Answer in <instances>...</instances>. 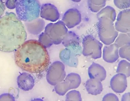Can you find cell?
Segmentation results:
<instances>
[{
    "mask_svg": "<svg viewBox=\"0 0 130 101\" xmlns=\"http://www.w3.org/2000/svg\"><path fill=\"white\" fill-rule=\"evenodd\" d=\"M14 57L18 66L32 73L42 72L48 68L50 63L46 48L35 40L25 41L15 51Z\"/></svg>",
    "mask_w": 130,
    "mask_h": 101,
    "instance_id": "1",
    "label": "cell"
},
{
    "mask_svg": "<svg viewBox=\"0 0 130 101\" xmlns=\"http://www.w3.org/2000/svg\"><path fill=\"white\" fill-rule=\"evenodd\" d=\"M27 37L24 24L14 13H8L0 18V51H15Z\"/></svg>",
    "mask_w": 130,
    "mask_h": 101,
    "instance_id": "2",
    "label": "cell"
},
{
    "mask_svg": "<svg viewBox=\"0 0 130 101\" xmlns=\"http://www.w3.org/2000/svg\"><path fill=\"white\" fill-rule=\"evenodd\" d=\"M98 19V32L100 40L107 45L112 44L118 35V32L115 28L113 22L105 17Z\"/></svg>",
    "mask_w": 130,
    "mask_h": 101,
    "instance_id": "3",
    "label": "cell"
},
{
    "mask_svg": "<svg viewBox=\"0 0 130 101\" xmlns=\"http://www.w3.org/2000/svg\"><path fill=\"white\" fill-rule=\"evenodd\" d=\"M41 7L38 0H21L18 9L19 18L28 22L38 18Z\"/></svg>",
    "mask_w": 130,
    "mask_h": 101,
    "instance_id": "4",
    "label": "cell"
},
{
    "mask_svg": "<svg viewBox=\"0 0 130 101\" xmlns=\"http://www.w3.org/2000/svg\"><path fill=\"white\" fill-rule=\"evenodd\" d=\"M82 53L85 56H91L97 59L101 57L103 44L91 35L85 36L82 41Z\"/></svg>",
    "mask_w": 130,
    "mask_h": 101,
    "instance_id": "5",
    "label": "cell"
},
{
    "mask_svg": "<svg viewBox=\"0 0 130 101\" xmlns=\"http://www.w3.org/2000/svg\"><path fill=\"white\" fill-rule=\"evenodd\" d=\"M44 29V32L55 44H60L62 42L63 37L68 31L66 26L61 21L49 23Z\"/></svg>",
    "mask_w": 130,
    "mask_h": 101,
    "instance_id": "6",
    "label": "cell"
},
{
    "mask_svg": "<svg viewBox=\"0 0 130 101\" xmlns=\"http://www.w3.org/2000/svg\"><path fill=\"white\" fill-rule=\"evenodd\" d=\"M66 76L64 66L60 62H54L50 66L46 79L50 84L55 85L62 81Z\"/></svg>",
    "mask_w": 130,
    "mask_h": 101,
    "instance_id": "7",
    "label": "cell"
},
{
    "mask_svg": "<svg viewBox=\"0 0 130 101\" xmlns=\"http://www.w3.org/2000/svg\"><path fill=\"white\" fill-rule=\"evenodd\" d=\"M115 27L118 31L126 33L130 31V10L129 9H124L118 15Z\"/></svg>",
    "mask_w": 130,
    "mask_h": 101,
    "instance_id": "8",
    "label": "cell"
},
{
    "mask_svg": "<svg viewBox=\"0 0 130 101\" xmlns=\"http://www.w3.org/2000/svg\"><path fill=\"white\" fill-rule=\"evenodd\" d=\"M62 21L68 28H74L78 24L81 20V16L79 11L75 8L68 10L64 13Z\"/></svg>",
    "mask_w": 130,
    "mask_h": 101,
    "instance_id": "9",
    "label": "cell"
},
{
    "mask_svg": "<svg viewBox=\"0 0 130 101\" xmlns=\"http://www.w3.org/2000/svg\"><path fill=\"white\" fill-rule=\"evenodd\" d=\"M40 15L42 18L53 22L56 21L60 16L56 7L54 5L48 3L42 5Z\"/></svg>",
    "mask_w": 130,
    "mask_h": 101,
    "instance_id": "10",
    "label": "cell"
},
{
    "mask_svg": "<svg viewBox=\"0 0 130 101\" xmlns=\"http://www.w3.org/2000/svg\"><path fill=\"white\" fill-rule=\"evenodd\" d=\"M127 77L124 74L118 73L111 78L110 85L111 88L115 92L122 93L127 86Z\"/></svg>",
    "mask_w": 130,
    "mask_h": 101,
    "instance_id": "11",
    "label": "cell"
},
{
    "mask_svg": "<svg viewBox=\"0 0 130 101\" xmlns=\"http://www.w3.org/2000/svg\"><path fill=\"white\" fill-rule=\"evenodd\" d=\"M17 83L18 87L25 91L31 90L34 87L35 83L33 76L30 74L23 72L18 77Z\"/></svg>",
    "mask_w": 130,
    "mask_h": 101,
    "instance_id": "12",
    "label": "cell"
},
{
    "mask_svg": "<svg viewBox=\"0 0 130 101\" xmlns=\"http://www.w3.org/2000/svg\"><path fill=\"white\" fill-rule=\"evenodd\" d=\"M119 48L115 43L104 46L103 51V58L106 62L113 63L119 58Z\"/></svg>",
    "mask_w": 130,
    "mask_h": 101,
    "instance_id": "13",
    "label": "cell"
},
{
    "mask_svg": "<svg viewBox=\"0 0 130 101\" xmlns=\"http://www.w3.org/2000/svg\"><path fill=\"white\" fill-rule=\"evenodd\" d=\"M88 74L90 79H97L101 82L104 80L106 72L104 67L100 64L93 62L89 67Z\"/></svg>",
    "mask_w": 130,
    "mask_h": 101,
    "instance_id": "14",
    "label": "cell"
},
{
    "mask_svg": "<svg viewBox=\"0 0 130 101\" xmlns=\"http://www.w3.org/2000/svg\"><path fill=\"white\" fill-rule=\"evenodd\" d=\"M27 22L28 30L32 35H37L40 34L45 28V21L41 18H37Z\"/></svg>",
    "mask_w": 130,
    "mask_h": 101,
    "instance_id": "15",
    "label": "cell"
},
{
    "mask_svg": "<svg viewBox=\"0 0 130 101\" xmlns=\"http://www.w3.org/2000/svg\"><path fill=\"white\" fill-rule=\"evenodd\" d=\"M85 87L89 94L93 95L101 93L103 90L101 82L95 79L90 78L87 80L86 82Z\"/></svg>",
    "mask_w": 130,
    "mask_h": 101,
    "instance_id": "16",
    "label": "cell"
},
{
    "mask_svg": "<svg viewBox=\"0 0 130 101\" xmlns=\"http://www.w3.org/2000/svg\"><path fill=\"white\" fill-rule=\"evenodd\" d=\"M81 82L80 77L79 74L75 73H71L68 74L63 82L62 83L66 84L67 90L78 88Z\"/></svg>",
    "mask_w": 130,
    "mask_h": 101,
    "instance_id": "17",
    "label": "cell"
},
{
    "mask_svg": "<svg viewBox=\"0 0 130 101\" xmlns=\"http://www.w3.org/2000/svg\"><path fill=\"white\" fill-rule=\"evenodd\" d=\"M62 42L63 45L66 47L72 45H79V38L74 32L68 31L63 37Z\"/></svg>",
    "mask_w": 130,
    "mask_h": 101,
    "instance_id": "18",
    "label": "cell"
},
{
    "mask_svg": "<svg viewBox=\"0 0 130 101\" xmlns=\"http://www.w3.org/2000/svg\"><path fill=\"white\" fill-rule=\"evenodd\" d=\"M98 19L102 17H107L113 22L115 20L116 13L114 9L112 7L107 6L102 9L97 14Z\"/></svg>",
    "mask_w": 130,
    "mask_h": 101,
    "instance_id": "19",
    "label": "cell"
},
{
    "mask_svg": "<svg viewBox=\"0 0 130 101\" xmlns=\"http://www.w3.org/2000/svg\"><path fill=\"white\" fill-rule=\"evenodd\" d=\"M88 5L90 10L94 12L100 11L105 6V0H88Z\"/></svg>",
    "mask_w": 130,
    "mask_h": 101,
    "instance_id": "20",
    "label": "cell"
},
{
    "mask_svg": "<svg viewBox=\"0 0 130 101\" xmlns=\"http://www.w3.org/2000/svg\"><path fill=\"white\" fill-rule=\"evenodd\" d=\"M116 72L124 74L127 77L130 76V63L127 61L123 60L119 63Z\"/></svg>",
    "mask_w": 130,
    "mask_h": 101,
    "instance_id": "21",
    "label": "cell"
},
{
    "mask_svg": "<svg viewBox=\"0 0 130 101\" xmlns=\"http://www.w3.org/2000/svg\"><path fill=\"white\" fill-rule=\"evenodd\" d=\"M130 32L121 33L118 35L114 43L119 48L126 44L130 43Z\"/></svg>",
    "mask_w": 130,
    "mask_h": 101,
    "instance_id": "22",
    "label": "cell"
},
{
    "mask_svg": "<svg viewBox=\"0 0 130 101\" xmlns=\"http://www.w3.org/2000/svg\"><path fill=\"white\" fill-rule=\"evenodd\" d=\"M119 49V55L121 58L130 60V43L120 47Z\"/></svg>",
    "mask_w": 130,
    "mask_h": 101,
    "instance_id": "23",
    "label": "cell"
},
{
    "mask_svg": "<svg viewBox=\"0 0 130 101\" xmlns=\"http://www.w3.org/2000/svg\"><path fill=\"white\" fill-rule=\"evenodd\" d=\"M38 38V41L46 48L50 47L53 44L50 37L44 32L40 34Z\"/></svg>",
    "mask_w": 130,
    "mask_h": 101,
    "instance_id": "24",
    "label": "cell"
},
{
    "mask_svg": "<svg viewBox=\"0 0 130 101\" xmlns=\"http://www.w3.org/2000/svg\"><path fill=\"white\" fill-rule=\"evenodd\" d=\"M67 100H82L81 95L80 92L75 90L71 91L67 94L66 96Z\"/></svg>",
    "mask_w": 130,
    "mask_h": 101,
    "instance_id": "25",
    "label": "cell"
},
{
    "mask_svg": "<svg viewBox=\"0 0 130 101\" xmlns=\"http://www.w3.org/2000/svg\"><path fill=\"white\" fill-rule=\"evenodd\" d=\"M114 4L118 8L121 9H128L130 6V0H113Z\"/></svg>",
    "mask_w": 130,
    "mask_h": 101,
    "instance_id": "26",
    "label": "cell"
},
{
    "mask_svg": "<svg viewBox=\"0 0 130 101\" xmlns=\"http://www.w3.org/2000/svg\"><path fill=\"white\" fill-rule=\"evenodd\" d=\"M102 100L119 101V99L116 94L111 93H107L104 95L102 98Z\"/></svg>",
    "mask_w": 130,
    "mask_h": 101,
    "instance_id": "27",
    "label": "cell"
},
{
    "mask_svg": "<svg viewBox=\"0 0 130 101\" xmlns=\"http://www.w3.org/2000/svg\"><path fill=\"white\" fill-rule=\"evenodd\" d=\"M0 101H15L13 95L10 93H3L0 95Z\"/></svg>",
    "mask_w": 130,
    "mask_h": 101,
    "instance_id": "28",
    "label": "cell"
},
{
    "mask_svg": "<svg viewBox=\"0 0 130 101\" xmlns=\"http://www.w3.org/2000/svg\"><path fill=\"white\" fill-rule=\"evenodd\" d=\"M5 9V7L2 0H0V18L3 15Z\"/></svg>",
    "mask_w": 130,
    "mask_h": 101,
    "instance_id": "29",
    "label": "cell"
},
{
    "mask_svg": "<svg viewBox=\"0 0 130 101\" xmlns=\"http://www.w3.org/2000/svg\"><path fill=\"white\" fill-rule=\"evenodd\" d=\"M130 92L126 93L124 94L121 98L122 101H130Z\"/></svg>",
    "mask_w": 130,
    "mask_h": 101,
    "instance_id": "30",
    "label": "cell"
},
{
    "mask_svg": "<svg viewBox=\"0 0 130 101\" xmlns=\"http://www.w3.org/2000/svg\"><path fill=\"white\" fill-rule=\"evenodd\" d=\"M72 1L75 2H79L81 1V0H71Z\"/></svg>",
    "mask_w": 130,
    "mask_h": 101,
    "instance_id": "31",
    "label": "cell"
},
{
    "mask_svg": "<svg viewBox=\"0 0 130 101\" xmlns=\"http://www.w3.org/2000/svg\"><path fill=\"white\" fill-rule=\"evenodd\" d=\"M105 0L106 1V0Z\"/></svg>",
    "mask_w": 130,
    "mask_h": 101,
    "instance_id": "32",
    "label": "cell"
}]
</instances>
